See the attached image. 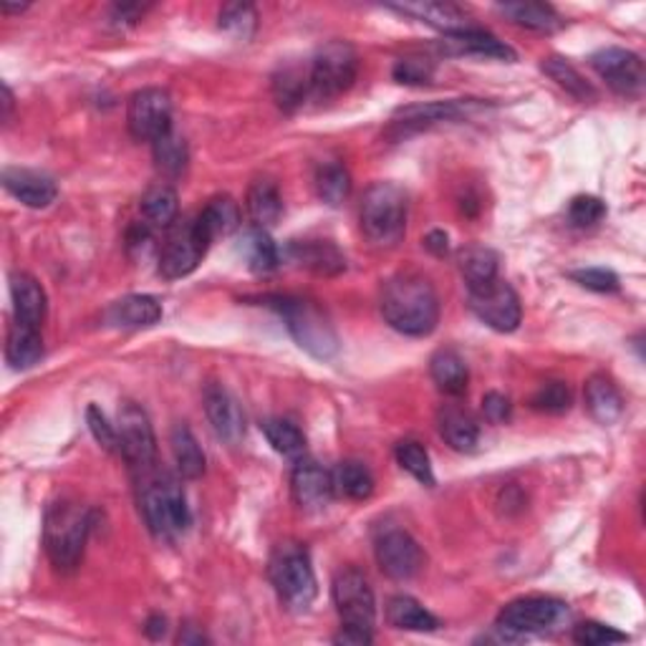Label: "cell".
I'll return each instance as SVG.
<instances>
[{"label":"cell","instance_id":"cell-1","mask_svg":"<svg viewBox=\"0 0 646 646\" xmlns=\"http://www.w3.org/2000/svg\"><path fill=\"white\" fill-rule=\"evenodd\" d=\"M382 316L405 337H430L440 324L438 291L419 273L394 275L382 288Z\"/></svg>","mask_w":646,"mask_h":646},{"label":"cell","instance_id":"cell-2","mask_svg":"<svg viewBox=\"0 0 646 646\" xmlns=\"http://www.w3.org/2000/svg\"><path fill=\"white\" fill-rule=\"evenodd\" d=\"M134 480H137L141 518H145L149 533L155 539L172 541L188 531L192 523V513L178 477L167 473V469L152 467L147 473L134 475Z\"/></svg>","mask_w":646,"mask_h":646},{"label":"cell","instance_id":"cell-3","mask_svg":"<svg viewBox=\"0 0 646 646\" xmlns=\"http://www.w3.org/2000/svg\"><path fill=\"white\" fill-rule=\"evenodd\" d=\"M89 531L91 510L83 508L81 502L58 500L54 506H48L44 520V545L48 558H52V564L58 570L71 574V570L79 568Z\"/></svg>","mask_w":646,"mask_h":646},{"label":"cell","instance_id":"cell-4","mask_svg":"<svg viewBox=\"0 0 646 646\" xmlns=\"http://www.w3.org/2000/svg\"><path fill=\"white\" fill-rule=\"evenodd\" d=\"M362 230L376 248L399 246L407 233L409 197L397 182H374L362 197Z\"/></svg>","mask_w":646,"mask_h":646},{"label":"cell","instance_id":"cell-5","mask_svg":"<svg viewBox=\"0 0 646 646\" xmlns=\"http://www.w3.org/2000/svg\"><path fill=\"white\" fill-rule=\"evenodd\" d=\"M271 583L275 593H279L281 603L288 611H308L310 603L316 601L318 583L314 566H310L308 551L301 548L296 543H285L271 558Z\"/></svg>","mask_w":646,"mask_h":646},{"label":"cell","instance_id":"cell-6","mask_svg":"<svg viewBox=\"0 0 646 646\" xmlns=\"http://www.w3.org/2000/svg\"><path fill=\"white\" fill-rule=\"evenodd\" d=\"M265 306L275 308L281 318L288 326L291 337L298 341L301 349H306L310 356L316 359H331L339 351L337 331L331 329V324L326 321L321 310L310 306L308 301L288 298V296H273L263 298Z\"/></svg>","mask_w":646,"mask_h":646},{"label":"cell","instance_id":"cell-7","mask_svg":"<svg viewBox=\"0 0 646 646\" xmlns=\"http://www.w3.org/2000/svg\"><path fill=\"white\" fill-rule=\"evenodd\" d=\"M359 73V54L347 41L321 46L308 64L310 94L316 99H337L354 87Z\"/></svg>","mask_w":646,"mask_h":646},{"label":"cell","instance_id":"cell-8","mask_svg":"<svg viewBox=\"0 0 646 646\" xmlns=\"http://www.w3.org/2000/svg\"><path fill=\"white\" fill-rule=\"evenodd\" d=\"M566 614V603L553 599V596H523V599H515L508 607H502L495 626H498L502 639L518 642L531 634L548 632Z\"/></svg>","mask_w":646,"mask_h":646},{"label":"cell","instance_id":"cell-9","mask_svg":"<svg viewBox=\"0 0 646 646\" xmlns=\"http://www.w3.org/2000/svg\"><path fill=\"white\" fill-rule=\"evenodd\" d=\"M116 432H120V452L132 475H141L157 467V438L145 409L134 401H124Z\"/></svg>","mask_w":646,"mask_h":646},{"label":"cell","instance_id":"cell-10","mask_svg":"<svg viewBox=\"0 0 646 646\" xmlns=\"http://www.w3.org/2000/svg\"><path fill=\"white\" fill-rule=\"evenodd\" d=\"M333 607H337L343 626H356L374 632L376 624V599L366 576L356 568H343L333 578L331 586Z\"/></svg>","mask_w":646,"mask_h":646},{"label":"cell","instance_id":"cell-11","mask_svg":"<svg viewBox=\"0 0 646 646\" xmlns=\"http://www.w3.org/2000/svg\"><path fill=\"white\" fill-rule=\"evenodd\" d=\"M207 240L200 235L195 217L192 220H178L167 233V240L159 253V273L167 281H178L190 275L195 268L203 263L207 253Z\"/></svg>","mask_w":646,"mask_h":646},{"label":"cell","instance_id":"cell-12","mask_svg":"<svg viewBox=\"0 0 646 646\" xmlns=\"http://www.w3.org/2000/svg\"><path fill=\"white\" fill-rule=\"evenodd\" d=\"M467 304L485 326L500 333L515 331L520 318H523V308H520V298L513 285L500 279H495L477 291H467Z\"/></svg>","mask_w":646,"mask_h":646},{"label":"cell","instance_id":"cell-13","mask_svg":"<svg viewBox=\"0 0 646 646\" xmlns=\"http://www.w3.org/2000/svg\"><path fill=\"white\" fill-rule=\"evenodd\" d=\"M127 127L134 139L157 141L172 132V99L162 89H139L129 97Z\"/></svg>","mask_w":646,"mask_h":646},{"label":"cell","instance_id":"cell-14","mask_svg":"<svg viewBox=\"0 0 646 646\" xmlns=\"http://www.w3.org/2000/svg\"><path fill=\"white\" fill-rule=\"evenodd\" d=\"M376 564H379L382 574H387L394 581H409L415 578L424 566V553L419 548V543L401 528H392V531L382 533L374 545Z\"/></svg>","mask_w":646,"mask_h":646},{"label":"cell","instance_id":"cell-15","mask_svg":"<svg viewBox=\"0 0 646 646\" xmlns=\"http://www.w3.org/2000/svg\"><path fill=\"white\" fill-rule=\"evenodd\" d=\"M596 73L621 97H636L644 89V61L634 52L609 46L591 56Z\"/></svg>","mask_w":646,"mask_h":646},{"label":"cell","instance_id":"cell-16","mask_svg":"<svg viewBox=\"0 0 646 646\" xmlns=\"http://www.w3.org/2000/svg\"><path fill=\"white\" fill-rule=\"evenodd\" d=\"M205 415L209 427L217 434V440L238 444L246 438V415L238 405V399L223 387V384H207L205 387Z\"/></svg>","mask_w":646,"mask_h":646},{"label":"cell","instance_id":"cell-17","mask_svg":"<svg viewBox=\"0 0 646 646\" xmlns=\"http://www.w3.org/2000/svg\"><path fill=\"white\" fill-rule=\"evenodd\" d=\"M293 498L304 510H324L333 500V477L314 460H298L291 475Z\"/></svg>","mask_w":646,"mask_h":646},{"label":"cell","instance_id":"cell-18","mask_svg":"<svg viewBox=\"0 0 646 646\" xmlns=\"http://www.w3.org/2000/svg\"><path fill=\"white\" fill-rule=\"evenodd\" d=\"M3 188L8 190V195H13L21 205L33 209L48 207L58 195L54 178L36 170H26V167H5Z\"/></svg>","mask_w":646,"mask_h":646},{"label":"cell","instance_id":"cell-19","mask_svg":"<svg viewBox=\"0 0 646 646\" xmlns=\"http://www.w3.org/2000/svg\"><path fill=\"white\" fill-rule=\"evenodd\" d=\"M475 102H430V104H415V106H401L394 112V129L401 134L419 132L424 127L440 122H457L467 116L469 109H475Z\"/></svg>","mask_w":646,"mask_h":646},{"label":"cell","instance_id":"cell-20","mask_svg":"<svg viewBox=\"0 0 646 646\" xmlns=\"http://www.w3.org/2000/svg\"><path fill=\"white\" fill-rule=\"evenodd\" d=\"M442 52L450 56H480V58H498V61H515V52L508 44H502L488 31L465 29L457 33H447L442 38Z\"/></svg>","mask_w":646,"mask_h":646},{"label":"cell","instance_id":"cell-21","mask_svg":"<svg viewBox=\"0 0 646 646\" xmlns=\"http://www.w3.org/2000/svg\"><path fill=\"white\" fill-rule=\"evenodd\" d=\"M159 318H162V306L155 296H145V293H132V296L114 301L104 314V321L114 329H149L159 324Z\"/></svg>","mask_w":646,"mask_h":646},{"label":"cell","instance_id":"cell-22","mask_svg":"<svg viewBox=\"0 0 646 646\" xmlns=\"http://www.w3.org/2000/svg\"><path fill=\"white\" fill-rule=\"evenodd\" d=\"M11 301H13V314L15 321L31 324V326H44L48 314V298L44 285H41L29 273H13L11 275Z\"/></svg>","mask_w":646,"mask_h":646},{"label":"cell","instance_id":"cell-23","mask_svg":"<svg viewBox=\"0 0 646 646\" xmlns=\"http://www.w3.org/2000/svg\"><path fill=\"white\" fill-rule=\"evenodd\" d=\"M195 225L207 246H213L217 238H228L230 233L240 228V207L230 195H217L200 209Z\"/></svg>","mask_w":646,"mask_h":646},{"label":"cell","instance_id":"cell-24","mask_svg":"<svg viewBox=\"0 0 646 646\" xmlns=\"http://www.w3.org/2000/svg\"><path fill=\"white\" fill-rule=\"evenodd\" d=\"M438 430L440 438L455 452H473L477 442H480V424H477V419L457 405H447L440 409Z\"/></svg>","mask_w":646,"mask_h":646},{"label":"cell","instance_id":"cell-25","mask_svg":"<svg viewBox=\"0 0 646 646\" xmlns=\"http://www.w3.org/2000/svg\"><path fill=\"white\" fill-rule=\"evenodd\" d=\"M392 8L405 15H412V19L427 23V26L442 31L444 36H447V33L473 29L467 13L455 3H430V0H424L422 3V0H419V3H405V5H392Z\"/></svg>","mask_w":646,"mask_h":646},{"label":"cell","instance_id":"cell-26","mask_svg":"<svg viewBox=\"0 0 646 646\" xmlns=\"http://www.w3.org/2000/svg\"><path fill=\"white\" fill-rule=\"evenodd\" d=\"M583 401L589 415L599 424H614L619 417L624 415V399H621V392L616 384L603 374H593L583 387Z\"/></svg>","mask_w":646,"mask_h":646},{"label":"cell","instance_id":"cell-27","mask_svg":"<svg viewBox=\"0 0 646 646\" xmlns=\"http://www.w3.org/2000/svg\"><path fill=\"white\" fill-rule=\"evenodd\" d=\"M44 356V337H41L38 326L13 321L8 326L5 337V362L13 369H31L33 364L41 362Z\"/></svg>","mask_w":646,"mask_h":646},{"label":"cell","instance_id":"cell-28","mask_svg":"<svg viewBox=\"0 0 646 646\" xmlns=\"http://www.w3.org/2000/svg\"><path fill=\"white\" fill-rule=\"evenodd\" d=\"M288 253L301 268L314 271L318 275H337L341 271H347V258L341 256V250L333 246V242H324V240L291 242Z\"/></svg>","mask_w":646,"mask_h":646},{"label":"cell","instance_id":"cell-29","mask_svg":"<svg viewBox=\"0 0 646 646\" xmlns=\"http://www.w3.org/2000/svg\"><path fill=\"white\" fill-rule=\"evenodd\" d=\"M246 209L250 220L256 223V228H273L283 215V197L279 184L273 180H256L248 188L246 195Z\"/></svg>","mask_w":646,"mask_h":646},{"label":"cell","instance_id":"cell-30","mask_svg":"<svg viewBox=\"0 0 646 646\" xmlns=\"http://www.w3.org/2000/svg\"><path fill=\"white\" fill-rule=\"evenodd\" d=\"M141 217H145V223L149 228H167L170 230L174 223H178V213H180V197L174 188L170 184L159 182L152 184L145 195H141Z\"/></svg>","mask_w":646,"mask_h":646},{"label":"cell","instance_id":"cell-31","mask_svg":"<svg viewBox=\"0 0 646 646\" xmlns=\"http://www.w3.org/2000/svg\"><path fill=\"white\" fill-rule=\"evenodd\" d=\"M430 374L438 389L450 394V397H460L465 394L467 382H469V372L465 359L457 354L455 349H438L430 359Z\"/></svg>","mask_w":646,"mask_h":646},{"label":"cell","instance_id":"cell-32","mask_svg":"<svg viewBox=\"0 0 646 646\" xmlns=\"http://www.w3.org/2000/svg\"><path fill=\"white\" fill-rule=\"evenodd\" d=\"M387 621L401 632H438L440 619L412 596H394L387 603Z\"/></svg>","mask_w":646,"mask_h":646},{"label":"cell","instance_id":"cell-33","mask_svg":"<svg viewBox=\"0 0 646 646\" xmlns=\"http://www.w3.org/2000/svg\"><path fill=\"white\" fill-rule=\"evenodd\" d=\"M174 465H178V473L184 480H197V477L205 475V452L200 447V442L188 424H174L170 434Z\"/></svg>","mask_w":646,"mask_h":646},{"label":"cell","instance_id":"cell-34","mask_svg":"<svg viewBox=\"0 0 646 646\" xmlns=\"http://www.w3.org/2000/svg\"><path fill=\"white\" fill-rule=\"evenodd\" d=\"M457 265L467 283V291H477L498 279V256H495L490 248H483V246L463 248L457 256Z\"/></svg>","mask_w":646,"mask_h":646},{"label":"cell","instance_id":"cell-35","mask_svg":"<svg viewBox=\"0 0 646 646\" xmlns=\"http://www.w3.org/2000/svg\"><path fill=\"white\" fill-rule=\"evenodd\" d=\"M273 94L275 102H279L281 109L285 112H293L301 104L306 102V97H310V77H308V66H283V69L273 77Z\"/></svg>","mask_w":646,"mask_h":646},{"label":"cell","instance_id":"cell-36","mask_svg":"<svg viewBox=\"0 0 646 646\" xmlns=\"http://www.w3.org/2000/svg\"><path fill=\"white\" fill-rule=\"evenodd\" d=\"M498 11L513 21L515 26H523L528 31L553 33L564 26V19L556 13V8L545 3H506L498 5Z\"/></svg>","mask_w":646,"mask_h":646},{"label":"cell","instance_id":"cell-37","mask_svg":"<svg viewBox=\"0 0 646 646\" xmlns=\"http://www.w3.org/2000/svg\"><path fill=\"white\" fill-rule=\"evenodd\" d=\"M333 477V492L341 495L347 500H366L374 492V475L364 463L359 460H347L339 463L337 469L331 473Z\"/></svg>","mask_w":646,"mask_h":646},{"label":"cell","instance_id":"cell-38","mask_svg":"<svg viewBox=\"0 0 646 646\" xmlns=\"http://www.w3.org/2000/svg\"><path fill=\"white\" fill-rule=\"evenodd\" d=\"M240 250L253 273H271L281 263V250L263 228H250L242 235Z\"/></svg>","mask_w":646,"mask_h":646},{"label":"cell","instance_id":"cell-39","mask_svg":"<svg viewBox=\"0 0 646 646\" xmlns=\"http://www.w3.org/2000/svg\"><path fill=\"white\" fill-rule=\"evenodd\" d=\"M260 430H263L268 444H271V447L279 452V455L288 457V460L304 457L306 438H304V432H301L296 424L288 422V419H281V417L265 419V422L260 424Z\"/></svg>","mask_w":646,"mask_h":646},{"label":"cell","instance_id":"cell-40","mask_svg":"<svg viewBox=\"0 0 646 646\" xmlns=\"http://www.w3.org/2000/svg\"><path fill=\"white\" fill-rule=\"evenodd\" d=\"M152 152L157 170L165 174V178H180V174L188 170L190 162V149L188 141H184L178 132H167L165 137L152 141Z\"/></svg>","mask_w":646,"mask_h":646},{"label":"cell","instance_id":"cell-41","mask_svg":"<svg viewBox=\"0 0 646 646\" xmlns=\"http://www.w3.org/2000/svg\"><path fill=\"white\" fill-rule=\"evenodd\" d=\"M541 69L545 77H551L560 89H566L570 97L578 99V102H591V99H596V91L591 83L586 81L581 73H578L576 66L568 64L566 58H558V56L543 58Z\"/></svg>","mask_w":646,"mask_h":646},{"label":"cell","instance_id":"cell-42","mask_svg":"<svg viewBox=\"0 0 646 646\" xmlns=\"http://www.w3.org/2000/svg\"><path fill=\"white\" fill-rule=\"evenodd\" d=\"M316 192L326 205H341L351 195V174L341 162H326L316 172Z\"/></svg>","mask_w":646,"mask_h":646},{"label":"cell","instance_id":"cell-43","mask_svg":"<svg viewBox=\"0 0 646 646\" xmlns=\"http://www.w3.org/2000/svg\"><path fill=\"white\" fill-rule=\"evenodd\" d=\"M394 457H397L399 467L407 469V473L412 475L417 483H422V485H427V488H432V485H434L432 463H430V455H427V450L422 447V444L415 442V440L399 442L397 450H394Z\"/></svg>","mask_w":646,"mask_h":646},{"label":"cell","instance_id":"cell-44","mask_svg":"<svg viewBox=\"0 0 646 646\" xmlns=\"http://www.w3.org/2000/svg\"><path fill=\"white\" fill-rule=\"evenodd\" d=\"M217 21H220V29L233 33L235 38H250L258 26V13L250 3H230L223 5Z\"/></svg>","mask_w":646,"mask_h":646},{"label":"cell","instance_id":"cell-45","mask_svg":"<svg viewBox=\"0 0 646 646\" xmlns=\"http://www.w3.org/2000/svg\"><path fill=\"white\" fill-rule=\"evenodd\" d=\"M574 405V397H570V389L566 382H548L533 394L531 407L535 412L545 415H564Z\"/></svg>","mask_w":646,"mask_h":646},{"label":"cell","instance_id":"cell-46","mask_svg":"<svg viewBox=\"0 0 646 646\" xmlns=\"http://www.w3.org/2000/svg\"><path fill=\"white\" fill-rule=\"evenodd\" d=\"M574 642L581 646H609L628 642V634L609 624H599V621H581L574 626Z\"/></svg>","mask_w":646,"mask_h":646},{"label":"cell","instance_id":"cell-47","mask_svg":"<svg viewBox=\"0 0 646 646\" xmlns=\"http://www.w3.org/2000/svg\"><path fill=\"white\" fill-rule=\"evenodd\" d=\"M607 217V203L593 195H578L568 205V220L574 228H593Z\"/></svg>","mask_w":646,"mask_h":646},{"label":"cell","instance_id":"cell-48","mask_svg":"<svg viewBox=\"0 0 646 646\" xmlns=\"http://www.w3.org/2000/svg\"><path fill=\"white\" fill-rule=\"evenodd\" d=\"M434 73V64L424 56H407L399 58L397 66H394V79L399 83H409V87H422V83H430Z\"/></svg>","mask_w":646,"mask_h":646},{"label":"cell","instance_id":"cell-49","mask_svg":"<svg viewBox=\"0 0 646 646\" xmlns=\"http://www.w3.org/2000/svg\"><path fill=\"white\" fill-rule=\"evenodd\" d=\"M87 424L91 434H94V440L102 444L106 452H120V432H116V427L109 422L106 415L97 405H89Z\"/></svg>","mask_w":646,"mask_h":646},{"label":"cell","instance_id":"cell-50","mask_svg":"<svg viewBox=\"0 0 646 646\" xmlns=\"http://www.w3.org/2000/svg\"><path fill=\"white\" fill-rule=\"evenodd\" d=\"M570 281H576L583 288L593 293H614L619 291V275L607 268H581V271H570Z\"/></svg>","mask_w":646,"mask_h":646},{"label":"cell","instance_id":"cell-51","mask_svg":"<svg viewBox=\"0 0 646 646\" xmlns=\"http://www.w3.org/2000/svg\"><path fill=\"white\" fill-rule=\"evenodd\" d=\"M510 412H513V405H510V399L506 397V394L488 392L483 397V415L488 417V422H492V424L508 422Z\"/></svg>","mask_w":646,"mask_h":646},{"label":"cell","instance_id":"cell-52","mask_svg":"<svg viewBox=\"0 0 646 646\" xmlns=\"http://www.w3.org/2000/svg\"><path fill=\"white\" fill-rule=\"evenodd\" d=\"M374 634L369 628H356V626H343L341 632L333 636V644H343V646H362V644H372Z\"/></svg>","mask_w":646,"mask_h":646},{"label":"cell","instance_id":"cell-53","mask_svg":"<svg viewBox=\"0 0 646 646\" xmlns=\"http://www.w3.org/2000/svg\"><path fill=\"white\" fill-rule=\"evenodd\" d=\"M424 248L430 250L432 256H438V258L447 256V250H450V238H447V233H444V230H432V233L424 238Z\"/></svg>","mask_w":646,"mask_h":646},{"label":"cell","instance_id":"cell-54","mask_svg":"<svg viewBox=\"0 0 646 646\" xmlns=\"http://www.w3.org/2000/svg\"><path fill=\"white\" fill-rule=\"evenodd\" d=\"M145 634L149 639H162L167 634V619L165 616H149L145 624Z\"/></svg>","mask_w":646,"mask_h":646},{"label":"cell","instance_id":"cell-55","mask_svg":"<svg viewBox=\"0 0 646 646\" xmlns=\"http://www.w3.org/2000/svg\"><path fill=\"white\" fill-rule=\"evenodd\" d=\"M11 112H13V94L11 89H8V83H3V122L11 120Z\"/></svg>","mask_w":646,"mask_h":646}]
</instances>
